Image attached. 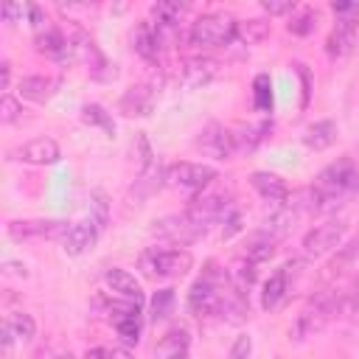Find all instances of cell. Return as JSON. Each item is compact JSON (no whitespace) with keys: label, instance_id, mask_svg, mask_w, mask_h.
Returning <instances> with one entry per match:
<instances>
[{"label":"cell","instance_id":"4fadbf2b","mask_svg":"<svg viewBox=\"0 0 359 359\" xmlns=\"http://www.w3.org/2000/svg\"><path fill=\"white\" fill-rule=\"evenodd\" d=\"M95 238H98V224L93 219L76 222V224H70L67 236L62 238V250L67 255H81V252H87L95 244Z\"/></svg>","mask_w":359,"mask_h":359},{"label":"cell","instance_id":"5b68a950","mask_svg":"<svg viewBox=\"0 0 359 359\" xmlns=\"http://www.w3.org/2000/svg\"><path fill=\"white\" fill-rule=\"evenodd\" d=\"M356 182H359V174H356V163L351 157H339L317 174V188L325 194H334V196H342Z\"/></svg>","mask_w":359,"mask_h":359},{"label":"cell","instance_id":"4316f807","mask_svg":"<svg viewBox=\"0 0 359 359\" xmlns=\"http://www.w3.org/2000/svg\"><path fill=\"white\" fill-rule=\"evenodd\" d=\"M269 36V22L264 20H244L236 22V39H241L244 45H258Z\"/></svg>","mask_w":359,"mask_h":359},{"label":"cell","instance_id":"7c38bea8","mask_svg":"<svg viewBox=\"0 0 359 359\" xmlns=\"http://www.w3.org/2000/svg\"><path fill=\"white\" fill-rule=\"evenodd\" d=\"M132 42H135V50H137L146 62H157L160 53H163V45H165V39H163V28L154 25V22H140V25L135 28Z\"/></svg>","mask_w":359,"mask_h":359},{"label":"cell","instance_id":"8fae6325","mask_svg":"<svg viewBox=\"0 0 359 359\" xmlns=\"http://www.w3.org/2000/svg\"><path fill=\"white\" fill-rule=\"evenodd\" d=\"M67 42H70V59H73V62H81V65H87V67H93L95 76H98V67H109L107 59L101 56L98 45L93 42V36H90L87 31L76 28V31H73V39H67Z\"/></svg>","mask_w":359,"mask_h":359},{"label":"cell","instance_id":"e0dca14e","mask_svg":"<svg viewBox=\"0 0 359 359\" xmlns=\"http://www.w3.org/2000/svg\"><path fill=\"white\" fill-rule=\"evenodd\" d=\"M104 280H107V286H109L118 297L132 300V303H137V306L143 303V289H140V283L135 280V275H132V272L112 266V269H107V272H104Z\"/></svg>","mask_w":359,"mask_h":359},{"label":"cell","instance_id":"3957f363","mask_svg":"<svg viewBox=\"0 0 359 359\" xmlns=\"http://www.w3.org/2000/svg\"><path fill=\"white\" fill-rule=\"evenodd\" d=\"M107 314H109V323L115 325L121 342L123 345H137L140 328H143V323H140V306L132 303V300L118 297V300H109L107 303Z\"/></svg>","mask_w":359,"mask_h":359},{"label":"cell","instance_id":"f35d334b","mask_svg":"<svg viewBox=\"0 0 359 359\" xmlns=\"http://www.w3.org/2000/svg\"><path fill=\"white\" fill-rule=\"evenodd\" d=\"M266 14H286V11H294V3L292 0H264L261 3Z\"/></svg>","mask_w":359,"mask_h":359},{"label":"cell","instance_id":"e575fe53","mask_svg":"<svg viewBox=\"0 0 359 359\" xmlns=\"http://www.w3.org/2000/svg\"><path fill=\"white\" fill-rule=\"evenodd\" d=\"M314 25H317V14H314L311 8H300V11L292 17L289 31H292V34H297V36H306V34H311V31H314Z\"/></svg>","mask_w":359,"mask_h":359},{"label":"cell","instance_id":"f1b7e54d","mask_svg":"<svg viewBox=\"0 0 359 359\" xmlns=\"http://www.w3.org/2000/svg\"><path fill=\"white\" fill-rule=\"evenodd\" d=\"M272 104H275V98H272V81H269L266 73H258L255 81H252V107L258 112H272Z\"/></svg>","mask_w":359,"mask_h":359},{"label":"cell","instance_id":"44dd1931","mask_svg":"<svg viewBox=\"0 0 359 359\" xmlns=\"http://www.w3.org/2000/svg\"><path fill=\"white\" fill-rule=\"evenodd\" d=\"M34 48H36L39 53L50 56V59H65V56H70V42L65 39V34H62L59 28H45L42 34H36Z\"/></svg>","mask_w":359,"mask_h":359},{"label":"cell","instance_id":"cb8c5ba5","mask_svg":"<svg viewBox=\"0 0 359 359\" xmlns=\"http://www.w3.org/2000/svg\"><path fill=\"white\" fill-rule=\"evenodd\" d=\"M286 289H289V275L283 269H278L275 275H269V280L264 283V292H261V309L264 311L278 309V303L286 297Z\"/></svg>","mask_w":359,"mask_h":359},{"label":"cell","instance_id":"484cf974","mask_svg":"<svg viewBox=\"0 0 359 359\" xmlns=\"http://www.w3.org/2000/svg\"><path fill=\"white\" fill-rule=\"evenodd\" d=\"M272 255H275V238H272V236H266L264 230H261V233H255V236L250 238L247 250H244V258H247V261H252V264L269 261Z\"/></svg>","mask_w":359,"mask_h":359},{"label":"cell","instance_id":"5bb4252c","mask_svg":"<svg viewBox=\"0 0 359 359\" xmlns=\"http://www.w3.org/2000/svg\"><path fill=\"white\" fill-rule=\"evenodd\" d=\"M157 90L151 84H135L121 95V112L126 115H149L154 109Z\"/></svg>","mask_w":359,"mask_h":359},{"label":"cell","instance_id":"d4e9b609","mask_svg":"<svg viewBox=\"0 0 359 359\" xmlns=\"http://www.w3.org/2000/svg\"><path fill=\"white\" fill-rule=\"evenodd\" d=\"M294 219H297V210H294V208H283V205H280V210H275V213L266 219L264 233H266V236H272V238L278 241V238H283L286 233H292Z\"/></svg>","mask_w":359,"mask_h":359},{"label":"cell","instance_id":"277c9868","mask_svg":"<svg viewBox=\"0 0 359 359\" xmlns=\"http://www.w3.org/2000/svg\"><path fill=\"white\" fill-rule=\"evenodd\" d=\"M208 227H202L199 222H194L188 213H174V216H163L160 222H154L151 233L163 241H171V244H191L196 241L199 236H205Z\"/></svg>","mask_w":359,"mask_h":359},{"label":"cell","instance_id":"74e56055","mask_svg":"<svg viewBox=\"0 0 359 359\" xmlns=\"http://www.w3.org/2000/svg\"><path fill=\"white\" fill-rule=\"evenodd\" d=\"M250 351H252V339L247 334H241V337H236V342L230 348V359H247Z\"/></svg>","mask_w":359,"mask_h":359},{"label":"cell","instance_id":"6da1fadb","mask_svg":"<svg viewBox=\"0 0 359 359\" xmlns=\"http://www.w3.org/2000/svg\"><path fill=\"white\" fill-rule=\"evenodd\" d=\"M233 39H236V20L222 11L202 14L188 28V42L199 45V48H216V45H227Z\"/></svg>","mask_w":359,"mask_h":359},{"label":"cell","instance_id":"8d00e7d4","mask_svg":"<svg viewBox=\"0 0 359 359\" xmlns=\"http://www.w3.org/2000/svg\"><path fill=\"white\" fill-rule=\"evenodd\" d=\"M222 224H224V227H222V238H233V236L244 227V224H241V213H238L236 208L227 210V216L222 219Z\"/></svg>","mask_w":359,"mask_h":359},{"label":"cell","instance_id":"8992f818","mask_svg":"<svg viewBox=\"0 0 359 359\" xmlns=\"http://www.w3.org/2000/svg\"><path fill=\"white\" fill-rule=\"evenodd\" d=\"M216 180V168L205 165V163H174L165 171V182L177 185V188H188V191H199L205 185H210Z\"/></svg>","mask_w":359,"mask_h":359},{"label":"cell","instance_id":"ac0fdd59","mask_svg":"<svg viewBox=\"0 0 359 359\" xmlns=\"http://www.w3.org/2000/svg\"><path fill=\"white\" fill-rule=\"evenodd\" d=\"M250 185H252L264 199H269V202H275V205H283V202L289 199L286 182H283L278 174H272V171H255V174L250 177Z\"/></svg>","mask_w":359,"mask_h":359},{"label":"cell","instance_id":"7402d4cb","mask_svg":"<svg viewBox=\"0 0 359 359\" xmlns=\"http://www.w3.org/2000/svg\"><path fill=\"white\" fill-rule=\"evenodd\" d=\"M337 135H339V129H337L334 121H317V123H311V126L306 129L303 143H306L309 149H314V151H325L328 146H334Z\"/></svg>","mask_w":359,"mask_h":359},{"label":"cell","instance_id":"f546056e","mask_svg":"<svg viewBox=\"0 0 359 359\" xmlns=\"http://www.w3.org/2000/svg\"><path fill=\"white\" fill-rule=\"evenodd\" d=\"M81 121H84V123H90V126L104 129L107 135H112V132H115V123H112L109 112H107L104 107H98V104H84V107H81Z\"/></svg>","mask_w":359,"mask_h":359},{"label":"cell","instance_id":"ffe728a7","mask_svg":"<svg viewBox=\"0 0 359 359\" xmlns=\"http://www.w3.org/2000/svg\"><path fill=\"white\" fill-rule=\"evenodd\" d=\"M353 39H356V22H353V20H339V22L334 25L328 42H325L328 56H345V53H351Z\"/></svg>","mask_w":359,"mask_h":359},{"label":"cell","instance_id":"836d02e7","mask_svg":"<svg viewBox=\"0 0 359 359\" xmlns=\"http://www.w3.org/2000/svg\"><path fill=\"white\" fill-rule=\"evenodd\" d=\"M174 306V289H157L151 297V320H165Z\"/></svg>","mask_w":359,"mask_h":359},{"label":"cell","instance_id":"9a60e30c","mask_svg":"<svg viewBox=\"0 0 359 359\" xmlns=\"http://www.w3.org/2000/svg\"><path fill=\"white\" fill-rule=\"evenodd\" d=\"M17 157L25 160V163H34V165H50V163H56L62 157V151H59L56 140H50V137H34V140H28L25 146L17 149Z\"/></svg>","mask_w":359,"mask_h":359},{"label":"cell","instance_id":"ee69618b","mask_svg":"<svg viewBox=\"0 0 359 359\" xmlns=\"http://www.w3.org/2000/svg\"><path fill=\"white\" fill-rule=\"evenodd\" d=\"M39 359H45V356H39Z\"/></svg>","mask_w":359,"mask_h":359},{"label":"cell","instance_id":"83f0119b","mask_svg":"<svg viewBox=\"0 0 359 359\" xmlns=\"http://www.w3.org/2000/svg\"><path fill=\"white\" fill-rule=\"evenodd\" d=\"M185 3H168V0H160V3H154L151 6V14H154V20H157V25H163V28H174L177 22H180V17L185 14Z\"/></svg>","mask_w":359,"mask_h":359},{"label":"cell","instance_id":"7a4b0ae2","mask_svg":"<svg viewBox=\"0 0 359 359\" xmlns=\"http://www.w3.org/2000/svg\"><path fill=\"white\" fill-rule=\"evenodd\" d=\"M194 266V255L188 250H157L149 247L140 255V269L149 278H182Z\"/></svg>","mask_w":359,"mask_h":359},{"label":"cell","instance_id":"52a82bcc","mask_svg":"<svg viewBox=\"0 0 359 359\" xmlns=\"http://www.w3.org/2000/svg\"><path fill=\"white\" fill-rule=\"evenodd\" d=\"M70 230V222L62 219H25V222H8V236L14 241L22 238H65Z\"/></svg>","mask_w":359,"mask_h":359},{"label":"cell","instance_id":"2e32d148","mask_svg":"<svg viewBox=\"0 0 359 359\" xmlns=\"http://www.w3.org/2000/svg\"><path fill=\"white\" fill-rule=\"evenodd\" d=\"M272 129V121H261V123H236L230 129L233 135V146H236V154H244V151H255L258 143L266 137V132Z\"/></svg>","mask_w":359,"mask_h":359},{"label":"cell","instance_id":"d6986e66","mask_svg":"<svg viewBox=\"0 0 359 359\" xmlns=\"http://www.w3.org/2000/svg\"><path fill=\"white\" fill-rule=\"evenodd\" d=\"M59 79H53V76H25L22 81H20V95L22 98H28V101H36V104H42V101H48L56 90H59Z\"/></svg>","mask_w":359,"mask_h":359},{"label":"cell","instance_id":"ab89813d","mask_svg":"<svg viewBox=\"0 0 359 359\" xmlns=\"http://www.w3.org/2000/svg\"><path fill=\"white\" fill-rule=\"evenodd\" d=\"M3 20L6 22H20L22 20V6L20 3H3Z\"/></svg>","mask_w":359,"mask_h":359},{"label":"cell","instance_id":"d590c367","mask_svg":"<svg viewBox=\"0 0 359 359\" xmlns=\"http://www.w3.org/2000/svg\"><path fill=\"white\" fill-rule=\"evenodd\" d=\"M20 112H22V104L14 98V95H3V104H0V121L3 123H11V121H17L20 118Z\"/></svg>","mask_w":359,"mask_h":359},{"label":"cell","instance_id":"ba28073f","mask_svg":"<svg viewBox=\"0 0 359 359\" xmlns=\"http://www.w3.org/2000/svg\"><path fill=\"white\" fill-rule=\"evenodd\" d=\"M345 236V222H325V224H317L314 230H309L303 236V252L317 258V255H325L331 252Z\"/></svg>","mask_w":359,"mask_h":359},{"label":"cell","instance_id":"30bf717a","mask_svg":"<svg viewBox=\"0 0 359 359\" xmlns=\"http://www.w3.org/2000/svg\"><path fill=\"white\" fill-rule=\"evenodd\" d=\"M196 146H199V149H205L208 154L219 157V160H227V157H233V154H236L233 135H230V129H227V126H222V123H208V126L202 129V137L196 140Z\"/></svg>","mask_w":359,"mask_h":359},{"label":"cell","instance_id":"d6a6232c","mask_svg":"<svg viewBox=\"0 0 359 359\" xmlns=\"http://www.w3.org/2000/svg\"><path fill=\"white\" fill-rule=\"evenodd\" d=\"M6 323L11 325L14 337H17V339H22V342L34 339V334H36V323H34V317H31V314H25V311L11 314V320H6Z\"/></svg>","mask_w":359,"mask_h":359},{"label":"cell","instance_id":"7bdbcfd3","mask_svg":"<svg viewBox=\"0 0 359 359\" xmlns=\"http://www.w3.org/2000/svg\"><path fill=\"white\" fill-rule=\"evenodd\" d=\"M87 359H112V356H109V351H93Z\"/></svg>","mask_w":359,"mask_h":359},{"label":"cell","instance_id":"b9f144b4","mask_svg":"<svg viewBox=\"0 0 359 359\" xmlns=\"http://www.w3.org/2000/svg\"><path fill=\"white\" fill-rule=\"evenodd\" d=\"M8 81H11V65L3 62V65H0V87L8 90Z\"/></svg>","mask_w":359,"mask_h":359},{"label":"cell","instance_id":"4dcf8cb0","mask_svg":"<svg viewBox=\"0 0 359 359\" xmlns=\"http://www.w3.org/2000/svg\"><path fill=\"white\" fill-rule=\"evenodd\" d=\"M90 219L98 224V230H104L109 224V199L104 191H90Z\"/></svg>","mask_w":359,"mask_h":359},{"label":"cell","instance_id":"1f68e13d","mask_svg":"<svg viewBox=\"0 0 359 359\" xmlns=\"http://www.w3.org/2000/svg\"><path fill=\"white\" fill-rule=\"evenodd\" d=\"M230 280H233V289L244 294V289H250L252 280H255V264L252 261H238L230 272Z\"/></svg>","mask_w":359,"mask_h":359},{"label":"cell","instance_id":"9c48e42d","mask_svg":"<svg viewBox=\"0 0 359 359\" xmlns=\"http://www.w3.org/2000/svg\"><path fill=\"white\" fill-rule=\"evenodd\" d=\"M216 76H219V62H213V59H208V56L188 59V62L180 67V73H177L180 84L188 87V90L205 87V84H210Z\"/></svg>","mask_w":359,"mask_h":359},{"label":"cell","instance_id":"603a6c76","mask_svg":"<svg viewBox=\"0 0 359 359\" xmlns=\"http://www.w3.org/2000/svg\"><path fill=\"white\" fill-rule=\"evenodd\" d=\"M188 331L182 328H171L160 342H157V351H154V359H180L188 353Z\"/></svg>","mask_w":359,"mask_h":359},{"label":"cell","instance_id":"60d3db41","mask_svg":"<svg viewBox=\"0 0 359 359\" xmlns=\"http://www.w3.org/2000/svg\"><path fill=\"white\" fill-rule=\"evenodd\" d=\"M28 14H31V20H34V25H36V31H42V25H45V17H42V8H39V6H31V8H28Z\"/></svg>","mask_w":359,"mask_h":359}]
</instances>
